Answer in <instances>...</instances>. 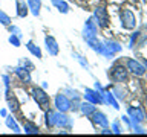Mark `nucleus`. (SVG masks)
<instances>
[{
	"instance_id": "obj_2",
	"label": "nucleus",
	"mask_w": 147,
	"mask_h": 137,
	"mask_svg": "<svg viewBox=\"0 0 147 137\" xmlns=\"http://www.w3.org/2000/svg\"><path fill=\"white\" fill-rule=\"evenodd\" d=\"M34 98L35 100L38 102V105L43 110H46L49 107V104H51V99H49V96L45 93L43 90H40V88H34Z\"/></svg>"
},
{
	"instance_id": "obj_5",
	"label": "nucleus",
	"mask_w": 147,
	"mask_h": 137,
	"mask_svg": "<svg viewBox=\"0 0 147 137\" xmlns=\"http://www.w3.org/2000/svg\"><path fill=\"white\" fill-rule=\"evenodd\" d=\"M55 104H57V108L60 111H67L71 108V102L67 100V98L64 94H58L57 99H55Z\"/></svg>"
},
{
	"instance_id": "obj_11",
	"label": "nucleus",
	"mask_w": 147,
	"mask_h": 137,
	"mask_svg": "<svg viewBox=\"0 0 147 137\" xmlns=\"http://www.w3.org/2000/svg\"><path fill=\"white\" fill-rule=\"evenodd\" d=\"M130 114H132L133 117H136V120H140V122L142 120V119H144V116H142V113H141L138 108H135V110L132 108V110H130Z\"/></svg>"
},
{
	"instance_id": "obj_12",
	"label": "nucleus",
	"mask_w": 147,
	"mask_h": 137,
	"mask_svg": "<svg viewBox=\"0 0 147 137\" xmlns=\"http://www.w3.org/2000/svg\"><path fill=\"white\" fill-rule=\"evenodd\" d=\"M83 111L87 113V114H89V113H95V108L92 107L90 104H84V105H83Z\"/></svg>"
},
{
	"instance_id": "obj_8",
	"label": "nucleus",
	"mask_w": 147,
	"mask_h": 137,
	"mask_svg": "<svg viewBox=\"0 0 147 137\" xmlns=\"http://www.w3.org/2000/svg\"><path fill=\"white\" fill-rule=\"evenodd\" d=\"M17 5H18V15L20 17H25L28 11H26V5H23L22 0H17Z\"/></svg>"
},
{
	"instance_id": "obj_7",
	"label": "nucleus",
	"mask_w": 147,
	"mask_h": 137,
	"mask_svg": "<svg viewBox=\"0 0 147 137\" xmlns=\"http://www.w3.org/2000/svg\"><path fill=\"white\" fill-rule=\"evenodd\" d=\"M96 17L100 18V23L104 26V25H106V21H107V18H106V12H104V9H103V8H98V9H96Z\"/></svg>"
},
{
	"instance_id": "obj_4",
	"label": "nucleus",
	"mask_w": 147,
	"mask_h": 137,
	"mask_svg": "<svg viewBox=\"0 0 147 137\" xmlns=\"http://www.w3.org/2000/svg\"><path fill=\"white\" fill-rule=\"evenodd\" d=\"M110 76H112L113 81L117 82H121L126 79V68H124L123 66H117L112 68V73H110Z\"/></svg>"
},
{
	"instance_id": "obj_10",
	"label": "nucleus",
	"mask_w": 147,
	"mask_h": 137,
	"mask_svg": "<svg viewBox=\"0 0 147 137\" xmlns=\"http://www.w3.org/2000/svg\"><path fill=\"white\" fill-rule=\"evenodd\" d=\"M29 3H31L32 12L37 15V14H38V9H40V0H29Z\"/></svg>"
},
{
	"instance_id": "obj_6",
	"label": "nucleus",
	"mask_w": 147,
	"mask_h": 137,
	"mask_svg": "<svg viewBox=\"0 0 147 137\" xmlns=\"http://www.w3.org/2000/svg\"><path fill=\"white\" fill-rule=\"evenodd\" d=\"M46 44H48V50H49L52 55H57V53H58V47H57V44H55L54 38L48 37V38H46Z\"/></svg>"
},
{
	"instance_id": "obj_13",
	"label": "nucleus",
	"mask_w": 147,
	"mask_h": 137,
	"mask_svg": "<svg viewBox=\"0 0 147 137\" xmlns=\"http://www.w3.org/2000/svg\"><path fill=\"white\" fill-rule=\"evenodd\" d=\"M17 73L22 76V79H26V81H29V75H28V72H23L22 68H18V70H17Z\"/></svg>"
},
{
	"instance_id": "obj_3",
	"label": "nucleus",
	"mask_w": 147,
	"mask_h": 137,
	"mask_svg": "<svg viewBox=\"0 0 147 137\" xmlns=\"http://www.w3.org/2000/svg\"><path fill=\"white\" fill-rule=\"evenodd\" d=\"M127 68L133 73V75H138V76L144 75V72H146V68L142 67L140 63H136L135 59H127Z\"/></svg>"
},
{
	"instance_id": "obj_9",
	"label": "nucleus",
	"mask_w": 147,
	"mask_h": 137,
	"mask_svg": "<svg viewBox=\"0 0 147 137\" xmlns=\"http://www.w3.org/2000/svg\"><path fill=\"white\" fill-rule=\"evenodd\" d=\"M95 122L96 123H100V125H103V126H106V125H107V120H106V119H104V116H103V114H100V113H95Z\"/></svg>"
},
{
	"instance_id": "obj_1",
	"label": "nucleus",
	"mask_w": 147,
	"mask_h": 137,
	"mask_svg": "<svg viewBox=\"0 0 147 137\" xmlns=\"http://www.w3.org/2000/svg\"><path fill=\"white\" fill-rule=\"evenodd\" d=\"M121 21H123V27H126V29H133L136 25L135 15H133L129 9H124L121 12Z\"/></svg>"
},
{
	"instance_id": "obj_14",
	"label": "nucleus",
	"mask_w": 147,
	"mask_h": 137,
	"mask_svg": "<svg viewBox=\"0 0 147 137\" xmlns=\"http://www.w3.org/2000/svg\"><path fill=\"white\" fill-rule=\"evenodd\" d=\"M146 2H147V0H146Z\"/></svg>"
}]
</instances>
